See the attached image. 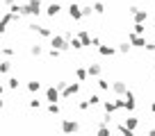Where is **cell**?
<instances>
[{
    "mask_svg": "<svg viewBox=\"0 0 155 136\" xmlns=\"http://www.w3.org/2000/svg\"><path fill=\"white\" fill-rule=\"evenodd\" d=\"M59 129H62V134H66V136L78 134V131H80V122H78L75 118H62V120H59Z\"/></svg>",
    "mask_w": 155,
    "mask_h": 136,
    "instance_id": "1",
    "label": "cell"
},
{
    "mask_svg": "<svg viewBox=\"0 0 155 136\" xmlns=\"http://www.w3.org/2000/svg\"><path fill=\"white\" fill-rule=\"evenodd\" d=\"M41 14V0H30L21 7V16H39Z\"/></svg>",
    "mask_w": 155,
    "mask_h": 136,
    "instance_id": "2",
    "label": "cell"
},
{
    "mask_svg": "<svg viewBox=\"0 0 155 136\" xmlns=\"http://www.w3.org/2000/svg\"><path fill=\"white\" fill-rule=\"evenodd\" d=\"M48 43H50V48L59 50V52H66V50H71V48H68V41L64 39L62 34H53V36L48 39Z\"/></svg>",
    "mask_w": 155,
    "mask_h": 136,
    "instance_id": "3",
    "label": "cell"
},
{
    "mask_svg": "<svg viewBox=\"0 0 155 136\" xmlns=\"http://www.w3.org/2000/svg\"><path fill=\"white\" fill-rule=\"evenodd\" d=\"M130 16H132V23H146L150 14H148V9H141V7L132 5L130 7Z\"/></svg>",
    "mask_w": 155,
    "mask_h": 136,
    "instance_id": "4",
    "label": "cell"
},
{
    "mask_svg": "<svg viewBox=\"0 0 155 136\" xmlns=\"http://www.w3.org/2000/svg\"><path fill=\"white\" fill-rule=\"evenodd\" d=\"M110 91L114 93L116 97H123L128 91H130V86H128V82H123V79H116V82L110 84Z\"/></svg>",
    "mask_w": 155,
    "mask_h": 136,
    "instance_id": "5",
    "label": "cell"
},
{
    "mask_svg": "<svg viewBox=\"0 0 155 136\" xmlns=\"http://www.w3.org/2000/svg\"><path fill=\"white\" fill-rule=\"evenodd\" d=\"M78 93H80V82H68V84H66V88H64V91L59 93V97H64V100H68V97L78 95Z\"/></svg>",
    "mask_w": 155,
    "mask_h": 136,
    "instance_id": "6",
    "label": "cell"
},
{
    "mask_svg": "<svg viewBox=\"0 0 155 136\" xmlns=\"http://www.w3.org/2000/svg\"><path fill=\"white\" fill-rule=\"evenodd\" d=\"M123 109H126V111H135L137 109V97H135L132 91H128L126 95H123Z\"/></svg>",
    "mask_w": 155,
    "mask_h": 136,
    "instance_id": "7",
    "label": "cell"
},
{
    "mask_svg": "<svg viewBox=\"0 0 155 136\" xmlns=\"http://www.w3.org/2000/svg\"><path fill=\"white\" fill-rule=\"evenodd\" d=\"M146 41H148L146 36H139V34H132V32L128 34V43H130V48H144Z\"/></svg>",
    "mask_w": 155,
    "mask_h": 136,
    "instance_id": "8",
    "label": "cell"
},
{
    "mask_svg": "<svg viewBox=\"0 0 155 136\" xmlns=\"http://www.w3.org/2000/svg\"><path fill=\"white\" fill-rule=\"evenodd\" d=\"M75 39L80 41V43H82V48H84V45H91V39H94V34L89 32V29H78Z\"/></svg>",
    "mask_w": 155,
    "mask_h": 136,
    "instance_id": "9",
    "label": "cell"
},
{
    "mask_svg": "<svg viewBox=\"0 0 155 136\" xmlns=\"http://www.w3.org/2000/svg\"><path fill=\"white\" fill-rule=\"evenodd\" d=\"M68 16H71V20H82V7L78 2H71L68 5Z\"/></svg>",
    "mask_w": 155,
    "mask_h": 136,
    "instance_id": "10",
    "label": "cell"
},
{
    "mask_svg": "<svg viewBox=\"0 0 155 136\" xmlns=\"http://www.w3.org/2000/svg\"><path fill=\"white\" fill-rule=\"evenodd\" d=\"M96 50H98V54H101V57H114V54H116V45H105V43H101Z\"/></svg>",
    "mask_w": 155,
    "mask_h": 136,
    "instance_id": "11",
    "label": "cell"
},
{
    "mask_svg": "<svg viewBox=\"0 0 155 136\" xmlns=\"http://www.w3.org/2000/svg\"><path fill=\"white\" fill-rule=\"evenodd\" d=\"M30 29H32V32H37L39 36H44V39H50V36H53V29H50V27H44V25H30Z\"/></svg>",
    "mask_w": 155,
    "mask_h": 136,
    "instance_id": "12",
    "label": "cell"
},
{
    "mask_svg": "<svg viewBox=\"0 0 155 136\" xmlns=\"http://www.w3.org/2000/svg\"><path fill=\"white\" fill-rule=\"evenodd\" d=\"M101 73H103V68H101V63H89L87 66V77H101Z\"/></svg>",
    "mask_w": 155,
    "mask_h": 136,
    "instance_id": "13",
    "label": "cell"
},
{
    "mask_svg": "<svg viewBox=\"0 0 155 136\" xmlns=\"http://www.w3.org/2000/svg\"><path fill=\"white\" fill-rule=\"evenodd\" d=\"M123 127H128V129L137 131V127H139V118H137V116H128L126 122H123Z\"/></svg>",
    "mask_w": 155,
    "mask_h": 136,
    "instance_id": "14",
    "label": "cell"
},
{
    "mask_svg": "<svg viewBox=\"0 0 155 136\" xmlns=\"http://www.w3.org/2000/svg\"><path fill=\"white\" fill-rule=\"evenodd\" d=\"M46 100H48V102H57L59 100V91L55 86H48V88H46Z\"/></svg>",
    "mask_w": 155,
    "mask_h": 136,
    "instance_id": "15",
    "label": "cell"
},
{
    "mask_svg": "<svg viewBox=\"0 0 155 136\" xmlns=\"http://www.w3.org/2000/svg\"><path fill=\"white\" fill-rule=\"evenodd\" d=\"M59 11H62V5H59V2H53V5H48L46 14H48L50 18H55V16H59Z\"/></svg>",
    "mask_w": 155,
    "mask_h": 136,
    "instance_id": "16",
    "label": "cell"
},
{
    "mask_svg": "<svg viewBox=\"0 0 155 136\" xmlns=\"http://www.w3.org/2000/svg\"><path fill=\"white\" fill-rule=\"evenodd\" d=\"M75 79H78V82H87V68H84V66H75Z\"/></svg>",
    "mask_w": 155,
    "mask_h": 136,
    "instance_id": "17",
    "label": "cell"
},
{
    "mask_svg": "<svg viewBox=\"0 0 155 136\" xmlns=\"http://www.w3.org/2000/svg\"><path fill=\"white\" fill-rule=\"evenodd\" d=\"M96 136H112V127L110 125H98Z\"/></svg>",
    "mask_w": 155,
    "mask_h": 136,
    "instance_id": "18",
    "label": "cell"
},
{
    "mask_svg": "<svg viewBox=\"0 0 155 136\" xmlns=\"http://www.w3.org/2000/svg\"><path fill=\"white\" fill-rule=\"evenodd\" d=\"M87 102H89V107H98V104L103 102V97L98 95V93H91V95L87 97Z\"/></svg>",
    "mask_w": 155,
    "mask_h": 136,
    "instance_id": "19",
    "label": "cell"
},
{
    "mask_svg": "<svg viewBox=\"0 0 155 136\" xmlns=\"http://www.w3.org/2000/svg\"><path fill=\"white\" fill-rule=\"evenodd\" d=\"M130 43H128V41H121V43L116 45V52H121V54H130Z\"/></svg>",
    "mask_w": 155,
    "mask_h": 136,
    "instance_id": "20",
    "label": "cell"
},
{
    "mask_svg": "<svg viewBox=\"0 0 155 136\" xmlns=\"http://www.w3.org/2000/svg\"><path fill=\"white\" fill-rule=\"evenodd\" d=\"M144 32H146V25H144V23H132V34L144 36Z\"/></svg>",
    "mask_w": 155,
    "mask_h": 136,
    "instance_id": "21",
    "label": "cell"
},
{
    "mask_svg": "<svg viewBox=\"0 0 155 136\" xmlns=\"http://www.w3.org/2000/svg\"><path fill=\"white\" fill-rule=\"evenodd\" d=\"M116 131H119V134H121V136H137V134H135V131H132V129H128V127H123V122H121V125H116Z\"/></svg>",
    "mask_w": 155,
    "mask_h": 136,
    "instance_id": "22",
    "label": "cell"
},
{
    "mask_svg": "<svg viewBox=\"0 0 155 136\" xmlns=\"http://www.w3.org/2000/svg\"><path fill=\"white\" fill-rule=\"evenodd\" d=\"M28 88H30V93L41 91V82H39V79H32V82H28Z\"/></svg>",
    "mask_w": 155,
    "mask_h": 136,
    "instance_id": "23",
    "label": "cell"
},
{
    "mask_svg": "<svg viewBox=\"0 0 155 136\" xmlns=\"http://www.w3.org/2000/svg\"><path fill=\"white\" fill-rule=\"evenodd\" d=\"M96 84H98V88H101V91H110V82H107L105 77H98Z\"/></svg>",
    "mask_w": 155,
    "mask_h": 136,
    "instance_id": "24",
    "label": "cell"
},
{
    "mask_svg": "<svg viewBox=\"0 0 155 136\" xmlns=\"http://www.w3.org/2000/svg\"><path fill=\"white\" fill-rule=\"evenodd\" d=\"M91 9H94V14H98V16H101V14H105V5H103V2H94V5H91Z\"/></svg>",
    "mask_w": 155,
    "mask_h": 136,
    "instance_id": "25",
    "label": "cell"
},
{
    "mask_svg": "<svg viewBox=\"0 0 155 136\" xmlns=\"http://www.w3.org/2000/svg\"><path fill=\"white\" fill-rule=\"evenodd\" d=\"M41 52H44V48H41L39 43H34L32 48H30V54H32V57H41Z\"/></svg>",
    "mask_w": 155,
    "mask_h": 136,
    "instance_id": "26",
    "label": "cell"
},
{
    "mask_svg": "<svg viewBox=\"0 0 155 136\" xmlns=\"http://www.w3.org/2000/svg\"><path fill=\"white\" fill-rule=\"evenodd\" d=\"M68 48H71V50H80V48H82V43L73 36V39H68Z\"/></svg>",
    "mask_w": 155,
    "mask_h": 136,
    "instance_id": "27",
    "label": "cell"
},
{
    "mask_svg": "<svg viewBox=\"0 0 155 136\" xmlns=\"http://www.w3.org/2000/svg\"><path fill=\"white\" fill-rule=\"evenodd\" d=\"M59 111H62V109H59L57 102H50V104H48V113H53V116H55V113H59Z\"/></svg>",
    "mask_w": 155,
    "mask_h": 136,
    "instance_id": "28",
    "label": "cell"
},
{
    "mask_svg": "<svg viewBox=\"0 0 155 136\" xmlns=\"http://www.w3.org/2000/svg\"><path fill=\"white\" fill-rule=\"evenodd\" d=\"M94 14V9H91V5H84L82 7V18H89V16Z\"/></svg>",
    "mask_w": 155,
    "mask_h": 136,
    "instance_id": "29",
    "label": "cell"
},
{
    "mask_svg": "<svg viewBox=\"0 0 155 136\" xmlns=\"http://www.w3.org/2000/svg\"><path fill=\"white\" fill-rule=\"evenodd\" d=\"M98 125H112V116H110V113H103V118H101Z\"/></svg>",
    "mask_w": 155,
    "mask_h": 136,
    "instance_id": "30",
    "label": "cell"
},
{
    "mask_svg": "<svg viewBox=\"0 0 155 136\" xmlns=\"http://www.w3.org/2000/svg\"><path fill=\"white\" fill-rule=\"evenodd\" d=\"M59 54H62V52H59V50H55V48L48 50V57H50V59H59Z\"/></svg>",
    "mask_w": 155,
    "mask_h": 136,
    "instance_id": "31",
    "label": "cell"
},
{
    "mask_svg": "<svg viewBox=\"0 0 155 136\" xmlns=\"http://www.w3.org/2000/svg\"><path fill=\"white\" fill-rule=\"evenodd\" d=\"M78 109H80V111H87V109H89V102L87 100H80V102H78Z\"/></svg>",
    "mask_w": 155,
    "mask_h": 136,
    "instance_id": "32",
    "label": "cell"
},
{
    "mask_svg": "<svg viewBox=\"0 0 155 136\" xmlns=\"http://www.w3.org/2000/svg\"><path fill=\"white\" fill-rule=\"evenodd\" d=\"M144 50H148V52H155V43H153V41H146Z\"/></svg>",
    "mask_w": 155,
    "mask_h": 136,
    "instance_id": "33",
    "label": "cell"
},
{
    "mask_svg": "<svg viewBox=\"0 0 155 136\" xmlns=\"http://www.w3.org/2000/svg\"><path fill=\"white\" fill-rule=\"evenodd\" d=\"M0 73H9V61H2V63H0Z\"/></svg>",
    "mask_w": 155,
    "mask_h": 136,
    "instance_id": "34",
    "label": "cell"
},
{
    "mask_svg": "<svg viewBox=\"0 0 155 136\" xmlns=\"http://www.w3.org/2000/svg\"><path fill=\"white\" fill-rule=\"evenodd\" d=\"M30 107H32V109H39V107H41V102L34 97V100H30Z\"/></svg>",
    "mask_w": 155,
    "mask_h": 136,
    "instance_id": "35",
    "label": "cell"
},
{
    "mask_svg": "<svg viewBox=\"0 0 155 136\" xmlns=\"http://www.w3.org/2000/svg\"><path fill=\"white\" fill-rule=\"evenodd\" d=\"M9 86H12V88H18V79L12 77V79H9Z\"/></svg>",
    "mask_w": 155,
    "mask_h": 136,
    "instance_id": "36",
    "label": "cell"
},
{
    "mask_svg": "<svg viewBox=\"0 0 155 136\" xmlns=\"http://www.w3.org/2000/svg\"><path fill=\"white\" fill-rule=\"evenodd\" d=\"M150 113H155V100L150 102Z\"/></svg>",
    "mask_w": 155,
    "mask_h": 136,
    "instance_id": "37",
    "label": "cell"
},
{
    "mask_svg": "<svg viewBox=\"0 0 155 136\" xmlns=\"http://www.w3.org/2000/svg\"><path fill=\"white\" fill-rule=\"evenodd\" d=\"M5 2H7V5H9V7H12V5H16V2H14V0H5Z\"/></svg>",
    "mask_w": 155,
    "mask_h": 136,
    "instance_id": "38",
    "label": "cell"
},
{
    "mask_svg": "<svg viewBox=\"0 0 155 136\" xmlns=\"http://www.w3.org/2000/svg\"><path fill=\"white\" fill-rule=\"evenodd\" d=\"M148 136H155V129H148Z\"/></svg>",
    "mask_w": 155,
    "mask_h": 136,
    "instance_id": "39",
    "label": "cell"
},
{
    "mask_svg": "<svg viewBox=\"0 0 155 136\" xmlns=\"http://www.w3.org/2000/svg\"><path fill=\"white\" fill-rule=\"evenodd\" d=\"M150 68H153V70H155V61H150Z\"/></svg>",
    "mask_w": 155,
    "mask_h": 136,
    "instance_id": "40",
    "label": "cell"
},
{
    "mask_svg": "<svg viewBox=\"0 0 155 136\" xmlns=\"http://www.w3.org/2000/svg\"><path fill=\"white\" fill-rule=\"evenodd\" d=\"M0 109H2V100H0Z\"/></svg>",
    "mask_w": 155,
    "mask_h": 136,
    "instance_id": "41",
    "label": "cell"
},
{
    "mask_svg": "<svg viewBox=\"0 0 155 136\" xmlns=\"http://www.w3.org/2000/svg\"><path fill=\"white\" fill-rule=\"evenodd\" d=\"M71 2H78V0H71Z\"/></svg>",
    "mask_w": 155,
    "mask_h": 136,
    "instance_id": "42",
    "label": "cell"
},
{
    "mask_svg": "<svg viewBox=\"0 0 155 136\" xmlns=\"http://www.w3.org/2000/svg\"><path fill=\"white\" fill-rule=\"evenodd\" d=\"M0 52H2V48H0Z\"/></svg>",
    "mask_w": 155,
    "mask_h": 136,
    "instance_id": "43",
    "label": "cell"
},
{
    "mask_svg": "<svg viewBox=\"0 0 155 136\" xmlns=\"http://www.w3.org/2000/svg\"><path fill=\"white\" fill-rule=\"evenodd\" d=\"M153 27H155V25H153Z\"/></svg>",
    "mask_w": 155,
    "mask_h": 136,
    "instance_id": "44",
    "label": "cell"
}]
</instances>
